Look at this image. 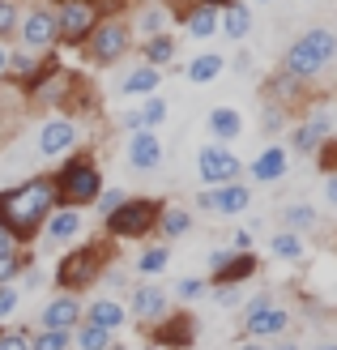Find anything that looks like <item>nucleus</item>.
Segmentation results:
<instances>
[{
	"label": "nucleus",
	"instance_id": "23",
	"mask_svg": "<svg viewBox=\"0 0 337 350\" xmlns=\"http://www.w3.org/2000/svg\"><path fill=\"white\" fill-rule=\"evenodd\" d=\"M175 51H180V39H175L171 30H158V34H146V39H141V60L154 64V68H167L175 60Z\"/></svg>",
	"mask_w": 337,
	"mask_h": 350
},
{
	"label": "nucleus",
	"instance_id": "32",
	"mask_svg": "<svg viewBox=\"0 0 337 350\" xmlns=\"http://www.w3.org/2000/svg\"><path fill=\"white\" fill-rule=\"evenodd\" d=\"M167 265H171V248H167V239H163V243H150V248L137 256V273H141V278H158Z\"/></svg>",
	"mask_w": 337,
	"mask_h": 350
},
{
	"label": "nucleus",
	"instance_id": "24",
	"mask_svg": "<svg viewBox=\"0 0 337 350\" xmlns=\"http://www.w3.org/2000/svg\"><path fill=\"white\" fill-rule=\"evenodd\" d=\"M205 129H209V137H214L218 146H226V142H235V137H243V116L235 107H214L209 120H205Z\"/></svg>",
	"mask_w": 337,
	"mask_h": 350
},
{
	"label": "nucleus",
	"instance_id": "45",
	"mask_svg": "<svg viewBox=\"0 0 337 350\" xmlns=\"http://www.w3.org/2000/svg\"><path fill=\"white\" fill-rule=\"evenodd\" d=\"M325 201L329 209H337V171H329V180H325Z\"/></svg>",
	"mask_w": 337,
	"mask_h": 350
},
{
	"label": "nucleus",
	"instance_id": "47",
	"mask_svg": "<svg viewBox=\"0 0 337 350\" xmlns=\"http://www.w3.org/2000/svg\"><path fill=\"white\" fill-rule=\"evenodd\" d=\"M13 248H17V239L5 231V226H0V256H5V252H13Z\"/></svg>",
	"mask_w": 337,
	"mask_h": 350
},
{
	"label": "nucleus",
	"instance_id": "13",
	"mask_svg": "<svg viewBox=\"0 0 337 350\" xmlns=\"http://www.w3.org/2000/svg\"><path fill=\"white\" fill-rule=\"evenodd\" d=\"M124 159H129V167L133 171H158L163 167V159H167V150H163V137H158L154 129H137V133H129V146H124Z\"/></svg>",
	"mask_w": 337,
	"mask_h": 350
},
{
	"label": "nucleus",
	"instance_id": "49",
	"mask_svg": "<svg viewBox=\"0 0 337 350\" xmlns=\"http://www.w3.org/2000/svg\"><path fill=\"white\" fill-rule=\"evenodd\" d=\"M5 60H9V43L0 39V81H5Z\"/></svg>",
	"mask_w": 337,
	"mask_h": 350
},
{
	"label": "nucleus",
	"instance_id": "41",
	"mask_svg": "<svg viewBox=\"0 0 337 350\" xmlns=\"http://www.w3.org/2000/svg\"><path fill=\"white\" fill-rule=\"evenodd\" d=\"M120 201H124V192H120V188H103V192H98V201H94L98 218H107V214H111V209H116Z\"/></svg>",
	"mask_w": 337,
	"mask_h": 350
},
{
	"label": "nucleus",
	"instance_id": "18",
	"mask_svg": "<svg viewBox=\"0 0 337 350\" xmlns=\"http://www.w3.org/2000/svg\"><path fill=\"white\" fill-rule=\"evenodd\" d=\"M218 34H226L230 43H243L252 34V9H247V0H230V5L218 9Z\"/></svg>",
	"mask_w": 337,
	"mask_h": 350
},
{
	"label": "nucleus",
	"instance_id": "46",
	"mask_svg": "<svg viewBox=\"0 0 337 350\" xmlns=\"http://www.w3.org/2000/svg\"><path fill=\"white\" fill-rule=\"evenodd\" d=\"M226 256H230V248H214V252H209V269H222Z\"/></svg>",
	"mask_w": 337,
	"mask_h": 350
},
{
	"label": "nucleus",
	"instance_id": "7",
	"mask_svg": "<svg viewBox=\"0 0 337 350\" xmlns=\"http://www.w3.org/2000/svg\"><path fill=\"white\" fill-rule=\"evenodd\" d=\"M56 9V47H85L94 22L103 17L98 0H60Z\"/></svg>",
	"mask_w": 337,
	"mask_h": 350
},
{
	"label": "nucleus",
	"instance_id": "21",
	"mask_svg": "<svg viewBox=\"0 0 337 350\" xmlns=\"http://www.w3.org/2000/svg\"><path fill=\"white\" fill-rule=\"evenodd\" d=\"M192 317H163L158 321V329H154V342L163 346V350H184V346H192Z\"/></svg>",
	"mask_w": 337,
	"mask_h": 350
},
{
	"label": "nucleus",
	"instance_id": "14",
	"mask_svg": "<svg viewBox=\"0 0 337 350\" xmlns=\"http://www.w3.org/2000/svg\"><path fill=\"white\" fill-rule=\"evenodd\" d=\"M81 231H85V214H81V209H73V205H56L43 218V226H39V235L47 239V248L73 243V239H81Z\"/></svg>",
	"mask_w": 337,
	"mask_h": 350
},
{
	"label": "nucleus",
	"instance_id": "17",
	"mask_svg": "<svg viewBox=\"0 0 337 350\" xmlns=\"http://www.w3.org/2000/svg\"><path fill=\"white\" fill-rule=\"evenodd\" d=\"M43 329H77L81 325V304H77V295L73 291H64L56 295L51 304H43Z\"/></svg>",
	"mask_w": 337,
	"mask_h": 350
},
{
	"label": "nucleus",
	"instance_id": "44",
	"mask_svg": "<svg viewBox=\"0 0 337 350\" xmlns=\"http://www.w3.org/2000/svg\"><path fill=\"white\" fill-rule=\"evenodd\" d=\"M230 252H252V231L247 226H239L235 239H230Z\"/></svg>",
	"mask_w": 337,
	"mask_h": 350
},
{
	"label": "nucleus",
	"instance_id": "51",
	"mask_svg": "<svg viewBox=\"0 0 337 350\" xmlns=\"http://www.w3.org/2000/svg\"><path fill=\"white\" fill-rule=\"evenodd\" d=\"M205 5H214V9H222V5H230V0H205Z\"/></svg>",
	"mask_w": 337,
	"mask_h": 350
},
{
	"label": "nucleus",
	"instance_id": "38",
	"mask_svg": "<svg viewBox=\"0 0 337 350\" xmlns=\"http://www.w3.org/2000/svg\"><path fill=\"white\" fill-rule=\"evenodd\" d=\"M17 17H22V0H0V39H13L17 30Z\"/></svg>",
	"mask_w": 337,
	"mask_h": 350
},
{
	"label": "nucleus",
	"instance_id": "5",
	"mask_svg": "<svg viewBox=\"0 0 337 350\" xmlns=\"http://www.w3.org/2000/svg\"><path fill=\"white\" fill-rule=\"evenodd\" d=\"M158 209H163V201H154V197H124L103 218V231L111 239H146L158 222Z\"/></svg>",
	"mask_w": 337,
	"mask_h": 350
},
{
	"label": "nucleus",
	"instance_id": "1",
	"mask_svg": "<svg viewBox=\"0 0 337 350\" xmlns=\"http://www.w3.org/2000/svg\"><path fill=\"white\" fill-rule=\"evenodd\" d=\"M56 184H51V175H30L26 184H17L9 192H0V226L17 239L26 243L39 235L43 218L56 209Z\"/></svg>",
	"mask_w": 337,
	"mask_h": 350
},
{
	"label": "nucleus",
	"instance_id": "4",
	"mask_svg": "<svg viewBox=\"0 0 337 350\" xmlns=\"http://www.w3.org/2000/svg\"><path fill=\"white\" fill-rule=\"evenodd\" d=\"M133 43H137V34L129 26V17L103 13L94 22V30H90V39H85V56H90V64H98V68H111L133 51Z\"/></svg>",
	"mask_w": 337,
	"mask_h": 350
},
{
	"label": "nucleus",
	"instance_id": "8",
	"mask_svg": "<svg viewBox=\"0 0 337 350\" xmlns=\"http://www.w3.org/2000/svg\"><path fill=\"white\" fill-rule=\"evenodd\" d=\"M197 175H201L205 188H218V184L239 180V175H243V163L235 159V150H230V146L209 142V146L197 150Z\"/></svg>",
	"mask_w": 337,
	"mask_h": 350
},
{
	"label": "nucleus",
	"instance_id": "16",
	"mask_svg": "<svg viewBox=\"0 0 337 350\" xmlns=\"http://www.w3.org/2000/svg\"><path fill=\"white\" fill-rule=\"evenodd\" d=\"M129 312L137 321H163L167 317V291L158 282H141L133 291V299H129Z\"/></svg>",
	"mask_w": 337,
	"mask_h": 350
},
{
	"label": "nucleus",
	"instance_id": "40",
	"mask_svg": "<svg viewBox=\"0 0 337 350\" xmlns=\"http://www.w3.org/2000/svg\"><path fill=\"white\" fill-rule=\"evenodd\" d=\"M0 350H30V334L26 329H5L0 334Z\"/></svg>",
	"mask_w": 337,
	"mask_h": 350
},
{
	"label": "nucleus",
	"instance_id": "12",
	"mask_svg": "<svg viewBox=\"0 0 337 350\" xmlns=\"http://www.w3.org/2000/svg\"><path fill=\"white\" fill-rule=\"evenodd\" d=\"M291 329V312L278 308L269 295H256L247 304V338H278Z\"/></svg>",
	"mask_w": 337,
	"mask_h": 350
},
{
	"label": "nucleus",
	"instance_id": "20",
	"mask_svg": "<svg viewBox=\"0 0 337 350\" xmlns=\"http://www.w3.org/2000/svg\"><path fill=\"white\" fill-rule=\"evenodd\" d=\"M184 34H188V39H197V43L214 39V34H218V9L205 5V0L188 5V9H184Z\"/></svg>",
	"mask_w": 337,
	"mask_h": 350
},
{
	"label": "nucleus",
	"instance_id": "6",
	"mask_svg": "<svg viewBox=\"0 0 337 350\" xmlns=\"http://www.w3.org/2000/svg\"><path fill=\"white\" fill-rule=\"evenodd\" d=\"M17 47L34 51V56H47L56 47V9L47 0H34V5H22V17H17V30H13Z\"/></svg>",
	"mask_w": 337,
	"mask_h": 350
},
{
	"label": "nucleus",
	"instance_id": "52",
	"mask_svg": "<svg viewBox=\"0 0 337 350\" xmlns=\"http://www.w3.org/2000/svg\"><path fill=\"white\" fill-rule=\"evenodd\" d=\"M316 350H337V342H321V346H316Z\"/></svg>",
	"mask_w": 337,
	"mask_h": 350
},
{
	"label": "nucleus",
	"instance_id": "39",
	"mask_svg": "<svg viewBox=\"0 0 337 350\" xmlns=\"http://www.w3.org/2000/svg\"><path fill=\"white\" fill-rule=\"evenodd\" d=\"M17 304H22V286L5 282V286H0V321H9L13 312H17Z\"/></svg>",
	"mask_w": 337,
	"mask_h": 350
},
{
	"label": "nucleus",
	"instance_id": "19",
	"mask_svg": "<svg viewBox=\"0 0 337 350\" xmlns=\"http://www.w3.org/2000/svg\"><path fill=\"white\" fill-rule=\"evenodd\" d=\"M158 85H163V68H154V64H133L129 73L120 77V94L124 98H141V94H154Z\"/></svg>",
	"mask_w": 337,
	"mask_h": 350
},
{
	"label": "nucleus",
	"instance_id": "48",
	"mask_svg": "<svg viewBox=\"0 0 337 350\" xmlns=\"http://www.w3.org/2000/svg\"><path fill=\"white\" fill-rule=\"evenodd\" d=\"M34 286H43V273H39V269L26 273V291H34Z\"/></svg>",
	"mask_w": 337,
	"mask_h": 350
},
{
	"label": "nucleus",
	"instance_id": "43",
	"mask_svg": "<svg viewBox=\"0 0 337 350\" xmlns=\"http://www.w3.org/2000/svg\"><path fill=\"white\" fill-rule=\"evenodd\" d=\"M214 304L218 308H235L239 304V286H214Z\"/></svg>",
	"mask_w": 337,
	"mask_h": 350
},
{
	"label": "nucleus",
	"instance_id": "22",
	"mask_svg": "<svg viewBox=\"0 0 337 350\" xmlns=\"http://www.w3.org/2000/svg\"><path fill=\"white\" fill-rule=\"evenodd\" d=\"M256 265H260V260L252 252H230L226 265L214 269V286H243L247 278H256Z\"/></svg>",
	"mask_w": 337,
	"mask_h": 350
},
{
	"label": "nucleus",
	"instance_id": "34",
	"mask_svg": "<svg viewBox=\"0 0 337 350\" xmlns=\"http://www.w3.org/2000/svg\"><path fill=\"white\" fill-rule=\"evenodd\" d=\"M316 218H321V214H316L308 201H299V205H286V209H282V222H286V231H299V235L312 231Z\"/></svg>",
	"mask_w": 337,
	"mask_h": 350
},
{
	"label": "nucleus",
	"instance_id": "55",
	"mask_svg": "<svg viewBox=\"0 0 337 350\" xmlns=\"http://www.w3.org/2000/svg\"><path fill=\"white\" fill-rule=\"evenodd\" d=\"M47 5H60V0H47Z\"/></svg>",
	"mask_w": 337,
	"mask_h": 350
},
{
	"label": "nucleus",
	"instance_id": "54",
	"mask_svg": "<svg viewBox=\"0 0 337 350\" xmlns=\"http://www.w3.org/2000/svg\"><path fill=\"white\" fill-rule=\"evenodd\" d=\"M256 5H273V0H256Z\"/></svg>",
	"mask_w": 337,
	"mask_h": 350
},
{
	"label": "nucleus",
	"instance_id": "29",
	"mask_svg": "<svg viewBox=\"0 0 337 350\" xmlns=\"http://www.w3.org/2000/svg\"><path fill=\"white\" fill-rule=\"evenodd\" d=\"M133 111H137V120H141V129H163L167 116H171L167 98H158V90H154V94H141V103H137Z\"/></svg>",
	"mask_w": 337,
	"mask_h": 350
},
{
	"label": "nucleus",
	"instance_id": "25",
	"mask_svg": "<svg viewBox=\"0 0 337 350\" xmlns=\"http://www.w3.org/2000/svg\"><path fill=\"white\" fill-rule=\"evenodd\" d=\"M154 231H163V239H184L192 231V209H184V205H163V209H158Z\"/></svg>",
	"mask_w": 337,
	"mask_h": 350
},
{
	"label": "nucleus",
	"instance_id": "3",
	"mask_svg": "<svg viewBox=\"0 0 337 350\" xmlns=\"http://www.w3.org/2000/svg\"><path fill=\"white\" fill-rule=\"evenodd\" d=\"M51 184H56V201L60 205H73L85 209L98 201V192L107 188L103 184V167L94 154H68L60 163V171H51Z\"/></svg>",
	"mask_w": 337,
	"mask_h": 350
},
{
	"label": "nucleus",
	"instance_id": "37",
	"mask_svg": "<svg viewBox=\"0 0 337 350\" xmlns=\"http://www.w3.org/2000/svg\"><path fill=\"white\" fill-rule=\"evenodd\" d=\"M68 346H73L68 329H43V334L30 338V350H68Z\"/></svg>",
	"mask_w": 337,
	"mask_h": 350
},
{
	"label": "nucleus",
	"instance_id": "28",
	"mask_svg": "<svg viewBox=\"0 0 337 350\" xmlns=\"http://www.w3.org/2000/svg\"><path fill=\"white\" fill-rule=\"evenodd\" d=\"M222 68H226V60L218 56V51H201V56H192V60H188L184 77H188V81H197V85H205V81L222 77Z\"/></svg>",
	"mask_w": 337,
	"mask_h": 350
},
{
	"label": "nucleus",
	"instance_id": "27",
	"mask_svg": "<svg viewBox=\"0 0 337 350\" xmlns=\"http://www.w3.org/2000/svg\"><path fill=\"white\" fill-rule=\"evenodd\" d=\"M81 317L90 321V325H103V329H111V334H116V329H120L124 321H129V308H124V304H116V299H107V295H103V299H94L90 308L81 312Z\"/></svg>",
	"mask_w": 337,
	"mask_h": 350
},
{
	"label": "nucleus",
	"instance_id": "31",
	"mask_svg": "<svg viewBox=\"0 0 337 350\" xmlns=\"http://www.w3.org/2000/svg\"><path fill=\"white\" fill-rule=\"evenodd\" d=\"M269 252L278 260H304L308 256V243H304V235H299V231H286V226H282V231L269 239Z\"/></svg>",
	"mask_w": 337,
	"mask_h": 350
},
{
	"label": "nucleus",
	"instance_id": "36",
	"mask_svg": "<svg viewBox=\"0 0 337 350\" xmlns=\"http://www.w3.org/2000/svg\"><path fill=\"white\" fill-rule=\"evenodd\" d=\"M22 269H30V256H26L22 248L5 252V256H0V286H5V282H17V278H22Z\"/></svg>",
	"mask_w": 337,
	"mask_h": 350
},
{
	"label": "nucleus",
	"instance_id": "53",
	"mask_svg": "<svg viewBox=\"0 0 337 350\" xmlns=\"http://www.w3.org/2000/svg\"><path fill=\"white\" fill-rule=\"evenodd\" d=\"M243 350H265V346H256V342H247V346H243Z\"/></svg>",
	"mask_w": 337,
	"mask_h": 350
},
{
	"label": "nucleus",
	"instance_id": "33",
	"mask_svg": "<svg viewBox=\"0 0 337 350\" xmlns=\"http://www.w3.org/2000/svg\"><path fill=\"white\" fill-rule=\"evenodd\" d=\"M304 85L308 81H299V77H291V73H282V68H278V73L269 77V103H291V98L304 94Z\"/></svg>",
	"mask_w": 337,
	"mask_h": 350
},
{
	"label": "nucleus",
	"instance_id": "11",
	"mask_svg": "<svg viewBox=\"0 0 337 350\" xmlns=\"http://www.w3.org/2000/svg\"><path fill=\"white\" fill-rule=\"evenodd\" d=\"M98 260H103V252L98 248H73V252H64L60 256V265H56V282L64 286V291H81V286H90L94 278H98Z\"/></svg>",
	"mask_w": 337,
	"mask_h": 350
},
{
	"label": "nucleus",
	"instance_id": "10",
	"mask_svg": "<svg viewBox=\"0 0 337 350\" xmlns=\"http://www.w3.org/2000/svg\"><path fill=\"white\" fill-rule=\"evenodd\" d=\"M247 205H252V188H247L243 180H230V184L197 192V209H201V214L235 218V214H247Z\"/></svg>",
	"mask_w": 337,
	"mask_h": 350
},
{
	"label": "nucleus",
	"instance_id": "2",
	"mask_svg": "<svg viewBox=\"0 0 337 350\" xmlns=\"http://www.w3.org/2000/svg\"><path fill=\"white\" fill-rule=\"evenodd\" d=\"M333 60H337V30L333 26H312L286 47L282 73H291L299 81H312V77H321Z\"/></svg>",
	"mask_w": 337,
	"mask_h": 350
},
{
	"label": "nucleus",
	"instance_id": "35",
	"mask_svg": "<svg viewBox=\"0 0 337 350\" xmlns=\"http://www.w3.org/2000/svg\"><path fill=\"white\" fill-rule=\"evenodd\" d=\"M107 346H111V329L90 325V321L77 329V350H107Z\"/></svg>",
	"mask_w": 337,
	"mask_h": 350
},
{
	"label": "nucleus",
	"instance_id": "30",
	"mask_svg": "<svg viewBox=\"0 0 337 350\" xmlns=\"http://www.w3.org/2000/svg\"><path fill=\"white\" fill-rule=\"evenodd\" d=\"M167 17H171V13H167V9L154 0V5H146L141 13H133V17H129V26H133V34H141V39H146V34L167 30Z\"/></svg>",
	"mask_w": 337,
	"mask_h": 350
},
{
	"label": "nucleus",
	"instance_id": "50",
	"mask_svg": "<svg viewBox=\"0 0 337 350\" xmlns=\"http://www.w3.org/2000/svg\"><path fill=\"white\" fill-rule=\"evenodd\" d=\"M273 350H299V346H295V342H282V346H273Z\"/></svg>",
	"mask_w": 337,
	"mask_h": 350
},
{
	"label": "nucleus",
	"instance_id": "15",
	"mask_svg": "<svg viewBox=\"0 0 337 350\" xmlns=\"http://www.w3.org/2000/svg\"><path fill=\"white\" fill-rule=\"evenodd\" d=\"M247 171H252L256 184H278V180H286V171H291V150H286V146H265L256 159L247 163Z\"/></svg>",
	"mask_w": 337,
	"mask_h": 350
},
{
	"label": "nucleus",
	"instance_id": "9",
	"mask_svg": "<svg viewBox=\"0 0 337 350\" xmlns=\"http://www.w3.org/2000/svg\"><path fill=\"white\" fill-rule=\"evenodd\" d=\"M81 142V129L73 116H51L39 124V137H34V146H39V159H68V154L77 150Z\"/></svg>",
	"mask_w": 337,
	"mask_h": 350
},
{
	"label": "nucleus",
	"instance_id": "56",
	"mask_svg": "<svg viewBox=\"0 0 337 350\" xmlns=\"http://www.w3.org/2000/svg\"><path fill=\"white\" fill-rule=\"evenodd\" d=\"M154 350H163V346H154Z\"/></svg>",
	"mask_w": 337,
	"mask_h": 350
},
{
	"label": "nucleus",
	"instance_id": "26",
	"mask_svg": "<svg viewBox=\"0 0 337 350\" xmlns=\"http://www.w3.org/2000/svg\"><path fill=\"white\" fill-rule=\"evenodd\" d=\"M39 60L43 56H34V51H26V47H9V60H5V77L13 81V85H22L26 90V81L39 73Z\"/></svg>",
	"mask_w": 337,
	"mask_h": 350
},
{
	"label": "nucleus",
	"instance_id": "42",
	"mask_svg": "<svg viewBox=\"0 0 337 350\" xmlns=\"http://www.w3.org/2000/svg\"><path fill=\"white\" fill-rule=\"evenodd\" d=\"M175 295H180L184 304H192V299H201V295H205V282H201V278H184V282L175 286Z\"/></svg>",
	"mask_w": 337,
	"mask_h": 350
}]
</instances>
